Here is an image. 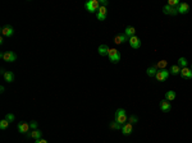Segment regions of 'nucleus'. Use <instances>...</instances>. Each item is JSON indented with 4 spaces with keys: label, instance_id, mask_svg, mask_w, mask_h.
<instances>
[{
    "label": "nucleus",
    "instance_id": "obj_32",
    "mask_svg": "<svg viewBox=\"0 0 192 143\" xmlns=\"http://www.w3.org/2000/svg\"><path fill=\"white\" fill-rule=\"evenodd\" d=\"M100 5H101V7H106V5H108V0H100Z\"/></svg>",
    "mask_w": 192,
    "mask_h": 143
},
{
    "label": "nucleus",
    "instance_id": "obj_9",
    "mask_svg": "<svg viewBox=\"0 0 192 143\" xmlns=\"http://www.w3.org/2000/svg\"><path fill=\"white\" fill-rule=\"evenodd\" d=\"M122 133L123 135H131L132 132H133V125L132 124H129V123H126V124H123L122 125Z\"/></svg>",
    "mask_w": 192,
    "mask_h": 143
},
{
    "label": "nucleus",
    "instance_id": "obj_19",
    "mask_svg": "<svg viewBox=\"0 0 192 143\" xmlns=\"http://www.w3.org/2000/svg\"><path fill=\"white\" fill-rule=\"evenodd\" d=\"M134 33H136V28H134L133 26H127V27H126L124 35L128 37V39H129V37H132V36H136Z\"/></svg>",
    "mask_w": 192,
    "mask_h": 143
},
{
    "label": "nucleus",
    "instance_id": "obj_28",
    "mask_svg": "<svg viewBox=\"0 0 192 143\" xmlns=\"http://www.w3.org/2000/svg\"><path fill=\"white\" fill-rule=\"evenodd\" d=\"M4 119H7L9 123H12V121H14V119H16V116L13 115V114H10V113H8L7 115H5V117Z\"/></svg>",
    "mask_w": 192,
    "mask_h": 143
},
{
    "label": "nucleus",
    "instance_id": "obj_21",
    "mask_svg": "<svg viewBox=\"0 0 192 143\" xmlns=\"http://www.w3.org/2000/svg\"><path fill=\"white\" fill-rule=\"evenodd\" d=\"M109 128H110V129H113V130H120V129H122V124H119L118 121L113 120V121H110Z\"/></svg>",
    "mask_w": 192,
    "mask_h": 143
},
{
    "label": "nucleus",
    "instance_id": "obj_30",
    "mask_svg": "<svg viewBox=\"0 0 192 143\" xmlns=\"http://www.w3.org/2000/svg\"><path fill=\"white\" fill-rule=\"evenodd\" d=\"M96 18H97L99 21H105V19H106V15H103L100 13H96Z\"/></svg>",
    "mask_w": 192,
    "mask_h": 143
},
{
    "label": "nucleus",
    "instance_id": "obj_11",
    "mask_svg": "<svg viewBox=\"0 0 192 143\" xmlns=\"http://www.w3.org/2000/svg\"><path fill=\"white\" fill-rule=\"evenodd\" d=\"M181 77L184 78V79H192V69H190V68H182L181 69Z\"/></svg>",
    "mask_w": 192,
    "mask_h": 143
},
{
    "label": "nucleus",
    "instance_id": "obj_23",
    "mask_svg": "<svg viewBox=\"0 0 192 143\" xmlns=\"http://www.w3.org/2000/svg\"><path fill=\"white\" fill-rule=\"evenodd\" d=\"M179 68H181V69H182V68H186V66H187V59H186V58H179L178 59V64H177Z\"/></svg>",
    "mask_w": 192,
    "mask_h": 143
},
{
    "label": "nucleus",
    "instance_id": "obj_6",
    "mask_svg": "<svg viewBox=\"0 0 192 143\" xmlns=\"http://www.w3.org/2000/svg\"><path fill=\"white\" fill-rule=\"evenodd\" d=\"M128 43L131 45V47L136 49V50L141 47V40L138 39L137 36H132V37H129V39H128Z\"/></svg>",
    "mask_w": 192,
    "mask_h": 143
},
{
    "label": "nucleus",
    "instance_id": "obj_3",
    "mask_svg": "<svg viewBox=\"0 0 192 143\" xmlns=\"http://www.w3.org/2000/svg\"><path fill=\"white\" fill-rule=\"evenodd\" d=\"M108 56H109V60L111 61L113 64H117L120 61V54L117 49H109V53H108Z\"/></svg>",
    "mask_w": 192,
    "mask_h": 143
},
{
    "label": "nucleus",
    "instance_id": "obj_26",
    "mask_svg": "<svg viewBox=\"0 0 192 143\" xmlns=\"http://www.w3.org/2000/svg\"><path fill=\"white\" fill-rule=\"evenodd\" d=\"M9 127V121L7 119H3L2 121H0V129L4 130V129H7Z\"/></svg>",
    "mask_w": 192,
    "mask_h": 143
},
{
    "label": "nucleus",
    "instance_id": "obj_14",
    "mask_svg": "<svg viewBox=\"0 0 192 143\" xmlns=\"http://www.w3.org/2000/svg\"><path fill=\"white\" fill-rule=\"evenodd\" d=\"M163 12H164V14H169V15H176V14H178L177 8H172V7H169L168 4H166L165 7L163 8Z\"/></svg>",
    "mask_w": 192,
    "mask_h": 143
},
{
    "label": "nucleus",
    "instance_id": "obj_2",
    "mask_svg": "<svg viewBox=\"0 0 192 143\" xmlns=\"http://www.w3.org/2000/svg\"><path fill=\"white\" fill-rule=\"evenodd\" d=\"M114 120L115 121H118L119 124H126V121L128 120V117H127V113H126V110L124 109H118L115 111V114H114Z\"/></svg>",
    "mask_w": 192,
    "mask_h": 143
},
{
    "label": "nucleus",
    "instance_id": "obj_5",
    "mask_svg": "<svg viewBox=\"0 0 192 143\" xmlns=\"http://www.w3.org/2000/svg\"><path fill=\"white\" fill-rule=\"evenodd\" d=\"M169 74H170V72H169V70H166V69H162V70H158L155 78H156L158 82H164V80L168 79Z\"/></svg>",
    "mask_w": 192,
    "mask_h": 143
},
{
    "label": "nucleus",
    "instance_id": "obj_33",
    "mask_svg": "<svg viewBox=\"0 0 192 143\" xmlns=\"http://www.w3.org/2000/svg\"><path fill=\"white\" fill-rule=\"evenodd\" d=\"M35 143H47V141L41 138V139H36V141H35Z\"/></svg>",
    "mask_w": 192,
    "mask_h": 143
},
{
    "label": "nucleus",
    "instance_id": "obj_4",
    "mask_svg": "<svg viewBox=\"0 0 192 143\" xmlns=\"http://www.w3.org/2000/svg\"><path fill=\"white\" fill-rule=\"evenodd\" d=\"M0 58L4 59L5 61H8V63H13V61L17 60V54L14 51H5L0 54Z\"/></svg>",
    "mask_w": 192,
    "mask_h": 143
},
{
    "label": "nucleus",
    "instance_id": "obj_25",
    "mask_svg": "<svg viewBox=\"0 0 192 143\" xmlns=\"http://www.w3.org/2000/svg\"><path fill=\"white\" fill-rule=\"evenodd\" d=\"M128 123L129 124H132V125H134V124H137L138 123V117L136 116V115H131L128 117Z\"/></svg>",
    "mask_w": 192,
    "mask_h": 143
},
{
    "label": "nucleus",
    "instance_id": "obj_17",
    "mask_svg": "<svg viewBox=\"0 0 192 143\" xmlns=\"http://www.w3.org/2000/svg\"><path fill=\"white\" fill-rule=\"evenodd\" d=\"M158 68H156V65H151V66H148L147 69H146V74L148 77H155L156 76V73H158Z\"/></svg>",
    "mask_w": 192,
    "mask_h": 143
},
{
    "label": "nucleus",
    "instance_id": "obj_13",
    "mask_svg": "<svg viewBox=\"0 0 192 143\" xmlns=\"http://www.w3.org/2000/svg\"><path fill=\"white\" fill-rule=\"evenodd\" d=\"M114 42L117 45H120V43H124V42H128V37L123 33V35H117L114 37Z\"/></svg>",
    "mask_w": 192,
    "mask_h": 143
},
{
    "label": "nucleus",
    "instance_id": "obj_8",
    "mask_svg": "<svg viewBox=\"0 0 192 143\" xmlns=\"http://www.w3.org/2000/svg\"><path fill=\"white\" fill-rule=\"evenodd\" d=\"M17 128H18V130H19L21 133H23V134L30 133V129H31L30 123H26V121H19V123H18V125H17Z\"/></svg>",
    "mask_w": 192,
    "mask_h": 143
},
{
    "label": "nucleus",
    "instance_id": "obj_1",
    "mask_svg": "<svg viewBox=\"0 0 192 143\" xmlns=\"http://www.w3.org/2000/svg\"><path fill=\"white\" fill-rule=\"evenodd\" d=\"M100 2L99 0H89V2L85 3V8L87 12H90V13H95V12H97L99 9H100Z\"/></svg>",
    "mask_w": 192,
    "mask_h": 143
},
{
    "label": "nucleus",
    "instance_id": "obj_16",
    "mask_svg": "<svg viewBox=\"0 0 192 143\" xmlns=\"http://www.w3.org/2000/svg\"><path fill=\"white\" fill-rule=\"evenodd\" d=\"M97 53L100 54L101 56H106L108 53H109V47H108V45H105V43H101V45L97 47Z\"/></svg>",
    "mask_w": 192,
    "mask_h": 143
},
{
    "label": "nucleus",
    "instance_id": "obj_20",
    "mask_svg": "<svg viewBox=\"0 0 192 143\" xmlns=\"http://www.w3.org/2000/svg\"><path fill=\"white\" fill-rule=\"evenodd\" d=\"M176 97H177V93L174 91H168L165 93V100L166 101H173V100H176Z\"/></svg>",
    "mask_w": 192,
    "mask_h": 143
},
{
    "label": "nucleus",
    "instance_id": "obj_34",
    "mask_svg": "<svg viewBox=\"0 0 192 143\" xmlns=\"http://www.w3.org/2000/svg\"><path fill=\"white\" fill-rule=\"evenodd\" d=\"M191 69H192V68H191Z\"/></svg>",
    "mask_w": 192,
    "mask_h": 143
},
{
    "label": "nucleus",
    "instance_id": "obj_31",
    "mask_svg": "<svg viewBox=\"0 0 192 143\" xmlns=\"http://www.w3.org/2000/svg\"><path fill=\"white\" fill-rule=\"evenodd\" d=\"M30 127H31V129H37V121L36 120H32V121H31L30 123Z\"/></svg>",
    "mask_w": 192,
    "mask_h": 143
},
{
    "label": "nucleus",
    "instance_id": "obj_15",
    "mask_svg": "<svg viewBox=\"0 0 192 143\" xmlns=\"http://www.w3.org/2000/svg\"><path fill=\"white\" fill-rule=\"evenodd\" d=\"M26 137H32V138H35V141H36V139H41L42 132H41L40 129H35V130H32L31 133H27Z\"/></svg>",
    "mask_w": 192,
    "mask_h": 143
},
{
    "label": "nucleus",
    "instance_id": "obj_7",
    "mask_svg": "<svg viewBox=\"0 0 192 143\" xmlns=\"http://www.w3.org/2000/svg\"><path fill=\"white\" fill-rule=\"evenodd\" d=\"M14 33V28L9 26V24H5V26L2 27V35L3 37H10V36H13Z\"/></svg>",
    "mask_w": 192,
    "mask_h": 143
},
{
    "label": "nucleus",
    "instance_id": "obj_22",
    "mask_svg": "<svg viewBox=\"0 0 192 143\" xmlns=\"http://www.w3.org/2000/svg\"><path fill=\"white\" fill-rule=\"evenodd\" d=\"M155 65H156V68H158L159 70H162V69H165V68H166V65H168V61H166V60H160V61H158Z\"/></svg>",
    "mask_w": 192,
    "mask_h": 143
},
{
    "label": "nucleus",
    "instance_id": "obj_10",
    "mask_svg": "<svg viewBox=\"0 0 192 143\" xmlns=\"http://www.w3.org/2000/svg\"><path fill=\"white\" fill-rule=\"evenodd\" d=\"M177 10H178L179 14H187L190 12V5L187 3H181L177 7Z\"/></svg>",
    "mask_w": 192,
    "mask_h": 143
},
{
    "label": "nucleus",
    "instance_id": "obj_18",
    "mask_svg": "<svg viewBox=\"0 0 192 143\" xmlns=\"http://www.w3.org/2000/svg\"><path fill=\"white\" fill-rule=\"evenodd\" d=\"M3 77H4V79H5V82H8V83H12L14 80V74H13V72H7L5 70L4 72V74H3Z\"/></svg>",
    "mask_w": 192,
    "mask_h": 143
},
{
    "label": "nucleus",
    "instance_id": "obj_12",
    "mask_svg": "<svg viewBox=\"0 0 192 143\" xmlns=\"http://www.w3.org/2000/svg\"><path fill=\"white\" fill-rule=\"evenodd\" d=\"M159 107L162 109V111H165V113H166V111H170V109H172V105H170V102H169V101H166L165 98H164V100H162V101H160V104H159Z\"/></svg>",
    "mask_w": 192,
    "mask_h": 143
},
{
    "label": "nucleus",
    "instance_id": "obj_24",
    "mask_svg": "<svg viewBox=\"0 0 192 143\" xmlns=\"http://www.w3.org/2000/svg\"><path fill=\"white\" fill-rule=\"evenodd\" d=\"M173 76H177V74H179L181 73V68H179L178 65H172L170 66V70H169Z\"/></svg>",
    "mask_w": 192,
    "mask_h": 143
},
{
    "label": "nucleus",
    "instance_id": "obj_27",
    "mask_svg": "<svg viewBox=\"0 0 192 143\" xmlns=\"http://www.w3.org/2000/svg\"><path fill=\"white\" fill-rule=\"evenodd\" d=\"M179 4H181L179 0H169V2H168V5H169V7H172V8H177Z\"/></svg>",
    "mask_w": 192,
    "mask_h": 143
},
{
    "label": "nucleus",
    "instance_id": "obj_29",
    "mask_svg": "<svg viewBox=\"0 0 192 143\" xmlns=\"http://www.w3.org/2000/svg\"><path fill=\"white\" fill-rule=\"evenodd\" d=\"M97 13H100V14H103V15H106V13H108L106 7H100V9L97 10Z\"/></svg>",
    "mask_w": 192,
    "mask_h": 143
}]
</instances>
